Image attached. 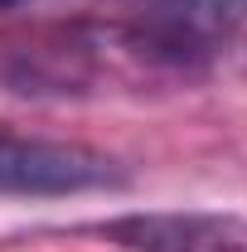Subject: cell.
<instances>
[{
	"label": "cell",
	"mask_w": 247,
	"mask_h": 252,
	"mask_svg": "<svg viewBox=\"0 0 247 252\" xmlns=\"http://www.w3.org/2000/svg\"><path fill=\"white\" fill-rule=\"evenodd\" d=\"M117 165L88 146H54V141H15L0 131V189L15 194H68V189L117 185Z\"/></svg>",
	"instance_id": "cell-1"
},
{
	"label": "cell",
	"mask_w": 247,
	"mask_h": 252,
	"mask_svg": "<svg viewBox=\"0 0 247 252\" xmlns=\"http://www.w3.org/2000/svg\"><path fill=\"white\" fill-rule=\"evenodd\" d=\"M10 5H20V0H0V10H10Z\"/></svg>",
	"instance_id": "cell-2"
},
{
	"label": "cell",
	"mask_w": 247,
	"mask_h": 252,
	"mask_svg": "<svg viewBox=\"0 0 247 252\" xmlns=\"http://www.w3.org/2000/svg\"><path fill=\"white\" fill-rule=\"evenodd\" d=\"M165 5H170V0H165Z\"/></svg>",
	"instance_id": "cell-3"
}]
</instances>
